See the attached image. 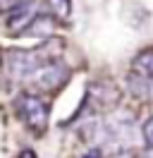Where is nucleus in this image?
Here are the masks:
<instances>
[{
    "label": "nucleus",
    "instance_id": "nucleus-1",
    "mask_svg": "<svg viewBox=\"0 0 153 158\" xmlns=\"http://www.w3.org/2000/svg\"><path fill=\"white\" fill-rule=\"evenodd\" d=\"M60 53H62V41L53 39V41H48V43H41V46L29 48V50H22V48L2 50L0 53V62H2V69L12 79L24 81L43 62H48V60H53V58H60Z\"/></svg>",
    "mask_w": 153,
    "mask_h": 158
},
{
    "label": "nucleus",
    "instance_id": "nucleus-2",
    "mask_svg": "<svg viewBox=\"0 0 153 158\" xmlns=\"http://www.w3.org/2000/svg\"><path fill=\"white\" fill-rule=\"evenodd\" d=\"M69 65H67L62 58H53L43 62L41 67H36L27 79H24V84L31 86V91H36V94H55L60 91L62 86L67 84V79H69Z\"/></svg>",
    "mask_w": 153,
    "mask_h": 158
},
{
    "label": "nucleus",
    "instance_id": "nucleus-3",
    "mask_svg": "<svg viewBox=\"0 0 153 158\" xmlns=\"http://www.w3.org/2000/svg\"><path fill=\"white\" fill-rule=\"evenodd\" d=\"M14 113L17 118L24 122V127L31 129L34 134H43L48 129V118H50V108H48L46 98L36 94V91H24L14 98Z\"/></svg>",
    "mask_w": 153,
    "mask_h": 158
},
{
    "label": "nucleus",
    "instance_id": "nucleus-4",
    "mask_svg": "<svg viewBox=\"0 0 153 158\" xmlns=\"http://www.w3.org/2000/svg\"><path fill=\"white\" fill-rule=\"evenodd\" d=\"M38 12H41V10H38V5L34 2V0L19 2V5H14L12 10H7V12H5V29H7V34H12V36H22Z\"/></svg>",
    "mask_w": 153,
    "mask_h": 158
},
{
    "label": "nucleus",
    "instance_id": "nucleus-5",
    "mask_svg": "<svg viewBox=\"0 0 153 158\" xmlns=\"http://www.w3.org/2000/svg\"><path fill=\"white\" fill-rule=\"evenodd\" d=\"M57 19L50 15V12H38L36 17L31 19V24L27 27V31L22 36H38V39H50L53 31H55Z\"/></svg>",
    "mask_w": 153,
    "mask_h": 158
},
{
    "label": "nucleus",
    "instance_id": "nucleus-6",
    "mask_svg": "<svg viewBox=\"0 0 153 158\" xmlns=\"http://www.w3.org/2000/svg\"><path fill=\"white\" fill-rule=\"evenodd\" d=\"M132 69L143 79V81H146V84H148V86H151V89H153V48L141 50V53L134 58Z\"/></svg>",
    "mask_w": 153,
    "mask_h": 158
},
{
    "label": "nucleus",
    "instance_id": "nucleus-7",
    "mask_svg": "<svg viewBox=\"0 0 153 158\" xmlns=\"http://www.w3.org/2000/svg\"><path fill=\"white\" fill-rule=\"evenodd\" d=\"M46 5H48V12H50L57 22L69 19V12H72V2H69V0H46Z\"/></svg>",
    "mask_w": 153,
    "mask_h": 158
},
{
    "label": "nucleus",
    "instance_id": "nucleus-8",
    "mask_svg": "<svg viewBox=\"0 0 153 158\" xmlns=\"http://www.w3.org/2000/svg\"><path fill=\"white\" fill-rule=\"evenodd\" d=\"M141 139H143V146L153 151V115L143 120V125H141Z\"/></svg>",
    "mask_w": 153,
    "mask_h": 158
},
{
    "label": "nucleus",
    "instance_id": "nucleus-9",
    "mask_svg": "<svg viewBox=\"0 0 153 158\" xmlns=\"http://www.w3.org/2000/svg\"><path fill=\"white\" fill-rule=\"evenodd\" d=\"M19 2H27V0H0V12L12 10V7H14V5H19Z\"/></svg>",
    "mask_w": 153,
    "mask_h": 158
},
{
    "label": "nucleus",
    "instance_id": "nucleus-10",
    "mask_svg": "<svg viewBox=\"0 0 153 158\" xmlns=\"http://www.w3.org/2000/svg\"><path fill=\"white\" fill-rule=\"evenodd\" d=\"M81 158H103V151H101L98 146H93V148H89V151H86Z\"/></svg>",
    "mask_w": 153,
    "mask_h": 158
},
{
    "label": "nucleus",
    "instance_id": "nucleus-11",
    "mask_svg": "<svg viewBox=\"0 0 153 158\" xmlns=\"http://www.w3.org/2000/svg\"><path fill=\"white\" fill-rule=\"evenodd\" d=\"M17 158H36V153H34L31 148H24V151H22V153H19Z\"/></svg>",
    "mask_w": 153,
    "mask_h": 158
},
{
    "label": "nucleus",
    "instance_id": "nucleus-12",
    "mask_svg": "<svg viewBox=\"0 0 153 158\" xmlns=\"http://www.w3.org/2000/svg\"><path fill=\"white\" fill-rule=\"evenodd\" d=\"M139 158H153V151H151V148H146V151H143Z\"/></svg>",
    "mask_w": 153,
    "mask_h": 158
}]
</instances>
